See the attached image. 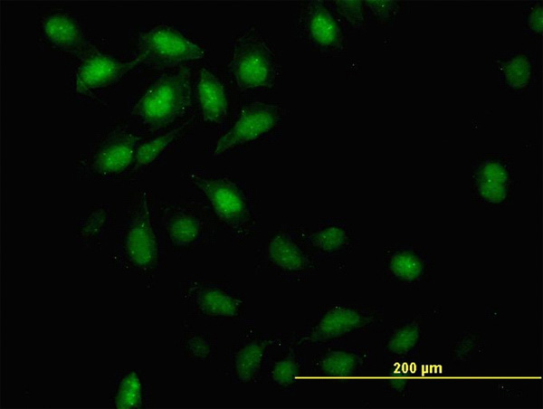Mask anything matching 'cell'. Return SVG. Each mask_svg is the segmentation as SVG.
<instances>
[{
  "label": "cell",
  "mask_w": 543,
  "mask_h": 409,
  "mask_svg": "<svg viewBox=\"0 0 543 409\" xmlns=\"http://www.w3.org/2000/svg\"><path fill=\"white\" fill-rule=\"evenodd\" d=\"M157 197L147 189L129 192L124 197V218L116 230L110 262L125 273L142 276L153 284L167 252L157 213Z\"/></svg>",
  "instance_id": "obj_1"
},
{
  "label": "cell",
  "mask_w": 543,
  "mask_h": 409,
  "mask_svg": "<svg viewBox=\"0 0 543 409\" xmlns=\"http://www.w3.org/2000/svg\"><path fill=\"white\" fill-rule=\"evenodd\" d=\"M185 178L232 240L243 244L259 234L261 208L253 188L230 174L211 173L199 166L190 167Z\"/></svg>",
  "instance_id": "obj_2"
},
{
  "label": "cell",
  "mask_w": 543,
  "mask_h": 409,
  "mask_svg": "<svg viewBox=\"0 0 543 409\" xmlns=\"http://www.w3.org/2000/svg\"><path fill=\"white\" fill-rule=\"evenodd\" d=\"M195 63L153 74L127 101L128 119L143 134L169 128L194 116L192 74Z\"/></svg>",
  "instance_id": "obj_3"
},
{
  "label": "cell",
  "mask_w": 543,
  "mask_h": 409,
  "mask_svg": "<svg viewBox=\"0 0 543 409\" xmlns=\"http://www.w3.org/2000/svg\"><path fill=\"white\" fill-rule=\"evenodd\" d=\"M224 73L230 88L240 96L274 90L281 78L279 52L259 26L246 25L228 42Z\"/></svg>",
  "instance_id": "obj_4"
},
{
  "label": "cell",
  "mask_w": 543,
  "mask_h": 409,
  "mask_svg": "<svg viewBox=\"0 0 543 409\" xmlns=\"http://www.w3.org/2000/svg\"><path fill=\"white\" fill-rule=\"evenodd\" d=\"M205 43L169 23L144 24L130 31L125 54L136 71L152 74L197 63L208 55Z\"/></svg>",
  "instance_id": "obj_5"
},
{
  "label": "cell",
  "mask_w": 543,
  "mask_h": 409,
  "mask_svg": "<svg viewBox=\"0 0 543 409\" xmlns=\"http://www.w3.org/2000/svg\"><path fill=\"white\" fill-rule=\"evenodd\" d=\"M143 138L128 119H120L99 131L75 161L77 176L85 180L127 183L138 147Z\"/></svg>",
  "instance_id": "obj_6"
},
{
  "label": "cell",
  "mask_w": 543,
  "mask_h": 409,
  "mask_svg": "<svg viewBox=\"0 0 543 409\" xmlns=\"http://www.w3.org/2000/svg\"><path fill=\"white\" fill-rule=\"evenodd\" d=\"M157 213L166 251L187 254L213 244L220 227L206 203L197 199L156 198Z\"/></svg>",
  "instance_id": "obj_7"
},
{
  "label": "cell",
  "mask_w": 543,
  "mask_h": 409,
  "mask_svg": "<svg viewBox=\"0 0 543 409\" xmlns=\"http://www.w3.org/2000/svg\"><path fill=\"white\" fill-rule=\"evenodd\" d=\"M285 109L279 102L251 100L239 107L231 124L209 145L211 158H226L256 146L277 142Z\"/></svg>",
  "instance_id": "obj_8"
},
{
  "label": "cell",
  "mask_w": 543,
  "mask_h": 409,
  "mask_svg": "<svg viewBox=\"0 0 543 409\" xmlns=\"http://www.w3.org/2000/svg\"><path fill=\"white\" fill-rule=\"evenodd\" d=\"M321 261L312 249L308 227L282 224L275 227L256 254V269L285 281L303 282L319 271Z\"/></svg>",
  "instance_id": "obj_9"
},
{
  "label": "cell",
  "mask_w": 543,
  "mask_h": 409,
  "mask_svg": "<svg viewBox=\"0 0 543 409\" xmlns=\"http://www.w3.org/2000/svg\"><path fill=\"white\" fill-rule=\"evenodd\" d=\"M384 309L357 300H334L320 307L313 320L290 336L289 341L303 347H322L344 340L355 333L377 328Z\"/></svg>",
  "instance_id": "obj_10"
},
{
  "label": "cell",
  "mask_w": 543,
  "mask_h": 409,
  "mask_svg": "<svg viewBox=\"0 0 543 409\" xmlns=\"http://www.w3.org/2000/svg\"><path fill=\"white\" fill-rule=\"evenodd\" d=\"M134 71L135 63L125 53L105 52L95 45L75 61L69 94L78 103L108 108L110 96Z\"/></svg>",
  "instance_id": "obj_11"
},
{
  "label": "cell",
  "mask_w": 543,
  "mask_h": 409,
  "mask_svg": "<svg viewBox=\"0 0 543 409\" xmlns=\"http://www.w3.org/2000/svg\"><path fill=\"white\" fill-rule=\"evenodd\" d=\"M180 299L194 319L207 321L245 319V297L230 282L191 276L179 283Z\"/></svg>",
  "instance_id": "obj_12"
},
{
  "label": "cell",
  "mask_w": 543,
  "mask_h": 409,
  "mask_svg": "<svg viewBox=\"0 0 543 409\" xmlns=\"http://www.w3.org/2000/svg\"><path fill=\"white\" fill-rule=\"evenodd\" d=\"M293 33L300 43L320 56H339L347 48L346 29L328 1H301Z\"/></svg>",
  "instance_id": "obj_13"
},
{
  "label": "cell",
  "mask_w": 543,
  "mask_h": 409,
  "mask_svg": "<svg viewBox=\"0 0 543 409\" xmlns=\"http://www.w3.org/2000/svg\"><path fill=\"white\" fill-rule=\"evenodd\" d=\"M235 92L228 88L218 71L208 64L195 63L192 74V109L197 123L224 131L233 121L240 106Z\"/></svg>",
  "instance_id": "obj_14"
},
{
  "label": "cell",
  "mask_w": 543,
  "mask_h": 409,
  "mask_svg": "<svg viewBox=\"0 0 543 409\" xmlns=\"http://www.w3.org/2000/svg\"><path fill=\"white\" fill-rule=\"evenodd\" d=\"M278 338L261 331L254 324L244 325L239 338L226 349L224 375L231 384L252 385L265 378L269 348Z\"/></svg>",
  "instance_id": "obj_15"
},
{
  "label": "cell",
  "mask_w": 543,
  "mask_h": 409,
  "mask_svg": "<svg viewBox=\"0 0 543 409\" xmlns=\"http://www.w3.org/2000/svg\"><path fill=\"white\" fill-rule=\"evenodd\" d=\"M37 41L42 48L75 61L95 46L82 20L61 6L39 15Z\"/></svg>",
  "instance_id": "obj_16"
},
{
  "label": "cell",
  "mask_w": 543,
  "mask_h": 409,
  "mask_svg": "<svg viewBox=\"0 0 543 409\" xmlns=\"http://www.w3.org/2000/svg\"><path fill=\"white\" fill-rule=\"evenodd\" d=\"M472 196L479 205L487 208L506 206L513 192V169L510 157L488 153L480 157L472 167Z\"/></svg>",
  "instance_id": "obj_17"
},
{
  "label": "cell",
  "mask_w": 543,
  "mask_h": 409,
  "mask_svg": "<svg viewBox=\"0 0 543 409\" xmlns=\"http://www.w3.org/2000/svg\"><path fill=\"white\" fill-rule=\"evenodd\" d=\"M191 117L169 128L151 134H143L138 147L135 163L127 183L143 179L153 168L164 165L188 142L196 127Z\"/></svg>",
  "instance_id": "obj_18"
},
{
  "label": "cell",
  "mask_w": 543,
  "mask_h": 409,
  "mask_svg": "<svg viewBox=\"0 0 543 409\" xmlns=\"http://www.w3.org/2000/svg\"><path fill=\"white\" fill-rule=\"evenodd\" d=\"M310 359V371L319 377H350L367 371L375 354L366 345L335 341L322 347Z\"/></svg>",
  "instance_id": "obj_19"
},
{
  "label": "cell",
  "mask_w": 543,
  "mask_h": 409,
  "mask_svg": "<svg viewBox=\"0 0 543 409\" xmlns=\"http://www.w3.org/2000/svg\"><path fill=\"white\" fill-rule=\"evenodd\" d=\"M433 263L427 251L415 243L401 242L384 252V277L397 284L414 287L431 278Z\"/></svg>",
  "instance_id": "obj_20"
},
{
  "label": "cell",
  "mask_w": 543,
  "mask_h": 409,
  "mask_svg": "<svg viewBox=\"0 0 543 409\" xmlns=\"http://www.w3.org/2000/svg\"><path fill=\"white\" fill-rule=\"evenodd\" d=\"M310 245L321 262L350 253L357 239L346 219H320L315 227L308 228Z\"/></svg>",
  "instance_id": "obj_21"
},
{
  "label": "cell",
  "mask_w": 543,
  "mask_h": 409,
  "mask_svg": "<svg viewBox=\"0 0 543 409\" xmlns=\"http://www.w3.org/2000/svg\"><path fill=\"white\" fill-rule=\"evenodd\" d=\"M500 87L514 96H523L536 80V58L531 52L499 53L493 61Z\"/></svg>",
  "instance_id": "obj_22"
},
{
  "label": "cell",
  "mask_w": 543,
  "mask_h": 409,
  "mask_svg": "<svg viewBox=\"0 0 543 409\" xmlns=\"http://www.w3.org/2000/svg\"><path fill=\"white\" fill-rule=\"evenodd\" d=\"M425 345L424 328L419 319H397L384 338V357L387 362L412 360L424 353Z\"/></svg>",
  "instance_id": "obj_23"
},
{
  "label": "cell",
  "mask_w": 543,
  "mask_h": 409,
  "mask_svg": "<svg viewBox=\"0 0 543 409\" xmlns=\"http://www.w3.org/2000/svg\"><path fill=\"white\" fill-rule=\"evenodd\" d=\"M300 348L288 340L283 349L269 357L265 378L273 389L283 395H292L303 377L306 357Z\"/></svg>",
  "instance_id": "obj_24"
},
{
  "label": "cell",
  "mask_w": 543,
  "mask_h": 409,
  "mask_svg": "<svg viewBox=\"0 0 543 409\" xmlns=\"http://www.w3.org/2000/svg\"><path fill=\"white\" fill-rule=\"evenodd\" d=\"M115 223V210L111 204H95L74 224L73 240L83 249L99 252L108 243Z\"/></svg>",
  "instance_id": "obj_25"
},
{
  "label": "cell",
  "mask_w": 543,
  "mask_h": 409,
  "mask_svg": "<svg viewBox=\"0 0 543 409\" xmlns=\"http://www.w3.org/2000/svg\"><path fill=\"white\" fill-rule=\"evenodd\" d=\"M149 402L148 385L142 374L137 370L119 372L115 389L110 397L111 406L115 408H146Z\"/></svg>",
  "instance_id": "obj_26"
},
{
  "label": "cell",
  "mask_w": 543,
  "mask_h": 409,
  "mask_svg": "<svg viewBox=\"0 0 543 409\" xmlns=\"http://www.w3.org/2000/svg\"><path fill=\"white\" fill-rule=\"evenodd\" d=\"M181 348L186 359L195 362H207L216 357L217 338L214 334L197 331L186 321L184 322Z\"/></svg>",
  "instance_id": "obj_27"
},
{
  "label": "cell",
  "mask_w": 543,
  "mask_h": 409,
  "mask_svg": "<svg viewBox=\"0 0 543 409\" xmlns=\"http://www.w3.org/2000/svg\"><path fill=\"white\" fill-rule=\"evenodd\" d=\"M485 349V339L476 328L461 332L450 348V359L456 364H466L479 357Z\"/></svg>",
  "instance_id": "obj_28"
},
{
  "label": "cell",
  "mask_w": 543,
  "mask_h": 409,
  "mask_svg": "<svg viewBox=\"0 0 543 409\" xmlns=\"http://www.w3.org/2000/svg\"><path fill=\"white\" fill-rule=\"evenodd\" d=\"M345 29L363 31L367 23L365 1H328Z\"/></svg>",
  "instance_id": "obj_29"
},
{
  "label": "cell",
  "mask_w": 543,
  "mask_h": 409,
  "mask_svg": "<svg viewBox=\"0 0 543 409\" xmlns=\"http://www.w3.org/2000/svg\"><path fill=\"white\" fill-rule=\"evenodd\" d=\"M523 33L530 42L539 41L542 37V4L541 1L529 2L523 10Z\"/></svg>",
  "instance_id": "obj_30"
},
{
  "label": "cell",
  "mask_w": 543,
  "mask_h": 409,
  "mask_svg": "<svg viewBox=\"0 0 543 409\" xmlns=\"http://www.w3.org/2000/svg\"><path fill=\"white\" fill-rule=\"evenodd\" d=\"M388 363L390 364L388 366L389 371L383 379V390L392 396H407L413 387L412 377L401 376L394 362Z\"/></svg>",
  "instance_id": "obj_31"
},
{
  "label": "cell",
  "mask_w": 543,
  "mask_h": 409,
  "mask_svg": "<svg viewBox=\"0 0 543 409\" xmlns=\"http://www.w3.org/2000/svg\"><path fill=\"white\" fill-rule=\"evenodd\" d=\"M367 14L378 24H387L400 8L399 1H365Z\"/></svg>",
  "instance_id": "obj_32"
}]
</instances>
